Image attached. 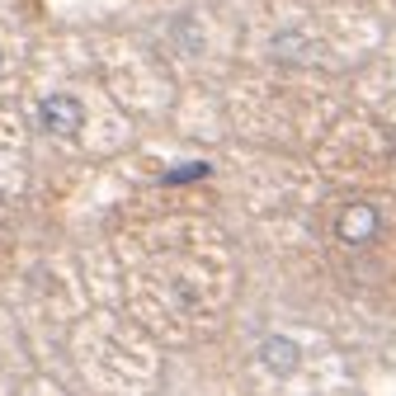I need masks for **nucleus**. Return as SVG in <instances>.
Instances as JSON below:
<instances>
[{"instance_id":"obj_4","label":"nucleus","mask_w":396,"mask_h":396,"mask_svg":"<svg viewBox=\"0 0 396 396\" xmlns=\"http://www.w3.org/2000/svg\"><path fill=\"white\" fill-rule=\"evenodd\" d=\"M0 66H5V52H0Z\"/></svg>"},{"instance_id":"obj_2","label":"nucleus","mask_w":396,"mask_h":396,"mask_svg":"<svg viewBox=\"0 0 396 396\" xmlns=\"http://www.w3.org/2000/svg\"><path fill=\"white\" fill-rule=\"evenodd\" d=\"M378 231H382V212L364 198L340 207V217H335V236L345 245H368V241H378Z\"/></svg>"},{"instance_id":"obj_3","label":"nucleus","mask_w":396,"mask_h":396,"mask_svg":"<svg viewBox=\"0 0 396 396\" xmlns=\"http://www.w3.org/2000/svg\"><path fill=\"white\" fill-rule=\"evenodd\" d=\"M260 368L269 373V378H293L302 368V345L293 340V335H264L260 340Z\"/></svg>"},{"instance_id":"obj_1","label":"nucleus","mask_w":396,"mask_h":396,"mask_svg":"<svg viewBox=\"0 0 396 396\" xmlns=\"http://www.w3.org/2000/svg\"><path fill=\"white\" fill-rule=\"evenodd\" d=\"M33 118H38V127H43L48 137H57V142H76L80 132H85L90 109H85V99L71 95V90H52V95L38 99Z\"/></svg>"}]
</instances>
